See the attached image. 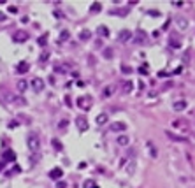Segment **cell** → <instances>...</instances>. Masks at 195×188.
Returning a JSON list of instances; mask_svg holds the SVG:
<instances>
[{"instance_id": "obj_9", "label": "cell", "mask_w": 195, "mask_h": 188, "mask_svg": "<svg viewBox=\"0 0 195 188\" xmlns=\"http://www.w3.org/2000/svg\"><path fill=\"white\" fill-rule=\"evenodd\" d=\"M28 69H30L28 62H20L18 65H16V72H18V74H25V72H27Z\"/></svg>"}, {"instance_id": "obj_10", "label": "cell", "mask_w": 195, "mask_h": 188, "mask_svg": "<svg viewBox=\"0 0 195 188\" xmlns=\"http://www.w3.org/2000/svg\"><path fill=\"white\" fill-rule=\"evenodd\" d=\"M172 107H174V111H185L186 109V100H176Z\"/></svg>"}, {"instance_id": "obj_11", "label": "cell", "mask_w": 195, "mask_h": 188, "mask_svg": "<svg viewBox=\"0 0 195 188\" xmlns=\"http://www.w3.org/2000/svg\"><path fill=\"white\" fill-rule=\"evenodd\" d=\"M63 176V171L62 169H53V171H51V172H49V178H51V179H60V178H62Z\"/></svg>"}, {"instance_id": "obj_17", "label": "cell", "mask_w": 195, "mask_h": 188, "mask_svg": "<svg viewBox=\"0 0 195 188\" xmlns=\"http://www.w3.org/2000/svg\"><path fill=\"white\" fill-rule=\"evenodd\" d=\"M134 167H135V160L130 158V162L125 165V171H127V172H134Z\"/></svg>"}, {"instance_id": "obj_12", "label": "cell", "mask_w": 195, "mask_h": 188, "mask_svg": "<svg viewBox=\"0 0 195 188\" xmlns=\"http://www.w3.org/2000/svg\"><path fill=\"white\" fill-rule=\"evenodd\" d=\"M165 134H167V137H169V139L176 141V142H185V141H186V139H185V137H181V135H176L174 132H169V130H167V132H165Z\"/></svg>"}, {"instance_id": "obj_15", "label": "cell", "mask_w": 195, "mask_h": 188, "mask_svg": "<svg viewBox=\"0 0 195 188\" xmlns=\"http://www.w3.org/2000/svg\"><path fill=\"white\" fill-rule=\"evenodd\" d=\"M4 160H7V162H13V160H16V153H14L13 149H7L6 153H4Z\"/></svg>"}, {"instance_id": "obj_7", "label": "cell", "mask_w": 195, "mask_h": 188, "mask_svg": "<svg viewBox=\"0 0 195 188\" xmlns=\"http://www.w3.org/2000/svg\"><path fill=\"white\" fill-rule=\"evenodd\" d=\"M111 130H112V132H125L127 125L123 123V121H114V123L111 125Z\"/></svg>"}, {"instance_id": "obj_22", "label": "cell", "mask_w": 195, "mask_h": 188, "mask_svg": "<svg viewBox=\"0 0 195 188\" xmlns=\"http://www.w3.org/2000/svg\"><path fill=\"white\" fill-rule=\"evenodd\" d=\"M69 37H70V34H69V32H67V30H63L62 34H60V41H67Z\"/></svg>"}, {"instance_id": "obj_32", "label": "cell", "mask_w": 195, "mask_h": 188, "mask_svg": "<svg viewBox=\"0 0 195 188\" xmlns=\"http://www.w3.org/2000/svg\"><path fill=\"white\" fill-rule=\"evenodd\" d=\"M4 20H6V14H4V13H0V21H4Z\"/></svg>"}, {"instance_id": "obj_24", "label": "cell", "mask_w": 195, "mask_h": 188, "mask_svg": "<svg viewBox=\"0 0 195 188\" xmlns=\"http://www.w3.org/2000/svg\"><path fill=\"white\" fill-rule=\"evenodd\" d=\"M123 91H128V93L132 91V83H130V81H128V83H123Z\"/></svg>"}, {"instance_id": "obj_29", "label": "cell", "mask_w": 195, "mask_h": 188, "mask_svg": "<svg viewBox=\"0 0 195 188\" xmlns=\"http://www.w3.org/2000/svg\"><path fill=\"white\" fill-rule=\"evenodd\" d=\"M56 185H58V188H65V186H67V185H65V183H63V181H58V183H56Z\"/></svg>"}, {"instance_id": "obj_3", "label": "cell", "mask_w": 195, "mask_h": 188, "mask_svg": "<svg viewBox=\"0 0 195 188\" xmlns=\"http://www.w3.org/2000/svg\"><path fill=\"white\" fill-rule=\"evenodd\" d=\"M27 41H28V34L25 30H18V32L14 34V42L21 44V42H27Z\"/></svg>"}, {"instance_id": "obj_6", "label": "cell", "mask_w": 195, "mask_h": 188, "mask_svg": "<svg viewBox=\"0 0 195 188\" xmlns=\"http://www.w3.org/2000/svg\"><path fill=\"white\" fill-rule=\"evenodd\" d=\"M118 39H120V42H128L132 39V32L130 30H121L118 34Z\"/></svg>"}, {"instance_id": "obj_19", "label": "cell", "mask_w": 195, "mask_h": 188, "mask_svg": "<svg viewBox=\"0 0 195 188\" xmlns=\"http://www.w3.org/2000/svg\"><path fill=\"white\" fill-rule=\"evenodd\" d=\"M98 35H102V37H107L109 35V30H107V27H98Z\"/></svg>"}, {"instance_id": "obj_4", "label": "cell", "mask_w": 195, "mask_h": 188, "mask_svg": "<svg viewBox=\"0 0 195 188\" xmlns=\"http://www.w3.org/2000/svg\"><path fill=\"white\" fill-rule=\"evenodd\" d=\"M77 104H79L81 109H90V107H91V98L90 97H79Z\"/></svg>"}, {"instance_id": "obj_20", "label": "cell", "mask_w": 195, "mask_h": 188, "mask_svg": "<svg viewBox=\"0 0 195 188\" xmlns=\"http://www.w3.org/2000/svg\"><path fill=\"white\" fill-rule=\"evenodd\" d=\"M27 88H28L27 81H20V83H18V90H20L21 93H23V91H27Z\"/></svg>"}, {"instance_id": "obj_8", "label": "cell", "mask_w": 195, "mask_h": 188, "mask_svg": "<svg viewBox=\"0 0 195 188\" xmlns=\"http://www.w3.org/2000/svg\"><path fill=\"white\" fill-rule=\"evenodd\" d=\"M176 25H178L179 30H186V28H188V20L183 18V16H178V18H176Z\"/></svg>"}, {"instance_id": "obj_25", "label": "cell", "mask_w": 195, "mask_h": 188, "mask_svg": "<svg viewBox=\"0 0 195 188\" xmlns=\"http://www.w3.org/2000/svg\"><path fill=\"white\" fill-rule=\"evenodd\" d=\"M53 146H55L56 149H62V142H58V139H53Z\"/></svg>"}, {"instance_id": "obj_5", "label": "cell", "mask_w": 195, "mask_h": 188, "mask_svg": "<svg viewBox=\"0 0 195 188\" xmlns=\"http://www.w3.org/2000/svg\"><path fill=\"white\" fill-rule=\"evenodd\" d=\"M76 125H77V128H79L81 132H84V130L88 128V121H86L84 116H77L76 118Z\"/></svg>"}, {"instance_id": "obj_21", "label": "cell", "mask_w": 195, "mask_h": 188, "mask_svg": "<svg viewBox=\"0 0 195 188\" xmlns=\"http://www.w3.org/2000/svg\"><path fill=\"white\" fill-rule=\"evenodd\" d=\"M90 11H91V13H98V11H102V6H100L98 2H95V4H91Z\"/></svg>"}, {"instance_id": "obj_30", "label": "cell", "mask_w": 195, "mask_h": 188, "mask_svg": "<svg viewBox=\"0 0 195 188\" xmlns=\"http://www.w3.org/2000/svg\"><path fill=\"white\" fill-rule=\"evenodd\" d=\"M9 13H18V9H16L14 6H11V7H9Z\"/></svg>"}, {"instance_id": "obj_14", "label": "cell", "mask_w": 195, "mask_h": 188, "mask_svg": "<svg viewBox=\"0 0 195 188\" xmlns=\"http://www.w3.org/2000/svg\"><path fill=\"white\" fill-rule=\"evenodd\" d=\"M107 120H109V116H107L105 112H102V114H98V116H97L95 121H97V125H105V123H107Z\"/></svg>"}, {"instance_id": "obj_1", "label": "cell", "mask_w": 195, "mask_h": 188, "mask_svg": "<svg viewBox=\"0 0 195 188\" xmlns=\"http://www.w3.org/2000/svg\"><path fill=\"white\" fill-rule=\"evenodd\" d=\"M27 144H28V149L35 155V158L39 157L41 153V137H39V134L37 132H30L27 137Z\"/></svg>"}, {"instance_id": "obj_2", "label": "cell", "mask_w": 195, "mask_h": 188, "mask_svg": "<svg viewBox=\"0 0 195 188\" xmlns=\"http://www.w3.org/2000/svg\"><path fill=\"white\" fill-rule=\"evenodd\" d=\"M30 86H32V90L37 91V93H41L44 90V81H42L41 77H32V81H30Z\"/></svg>"}, {"instance_id": "obj_18", "label": "cell", "mask_w": 195, "mask_h": 188, "mask_svg": "<svg viewBox=\"0 0 195 188\" xmlns=\"http://www.w3.org/2000/svg\"><path fill=\"white\" fill-rule=\"evenodd\" d=\"M90 37H91L90 30H83V32H81V34H79V39H81V41H88V39H90Z\"/></svg>"}, {"instance_id": "obj_16", "label": "cell", "mask_w": 195, "mask_h": 188, "mask_svg": "<svg viewBox=\"0 0 195 188\" xmlns=\"http://www.w3.org/2000/svg\"><path fill=\"white\" fill-rule=\"evenodd\" d=\"M146 146H148V149H149V155H151V157H156V155H158V151H156V148L153 146V142H151V141H148L146 142Z\"/></svg>"}, {"instance_id": "obj_26", "label": "cell", "mask_w": 195, "mask_h": 188, "mask_svg": "<svg viewBox=\"0 0 195 188\" xmlns=\"http://www.w3.org/2000/svg\"><path fill=\"white\" fill-rule=\"evenodd\" d=\"M121 69H123L125 74H130V72H132V69H130V67H127V65H121Z\"/></svg>"}, {"instance_id": "obj_27", "label": "cell", "mask_w": 195, "mask_h": 188, "mask_svg": "<svg viewBox=\"0 0 195 188\" xmlns=\"http://www.w3.org/2000/svg\"><path fill=\"white\" fill-rule=\"evenodd\" d=\"M104 55H105V58H111L112 51H111V49H105V51H104Z\"/></svg>"}, {"instance_id": "obj_31", "label": "cell", "mask_w": 195, "mask_h": 188, "mask_svg": "<svg viewBox=\"0 0 195 188\" xmlns=\"http://www.w3.org/2000/svg\"><path fill=\"white\" fill-rule=\"evenodd\" d=\"M139 72H141V74H148V70H146V67H144V69H142V67H141V69H139Z\"/></svg>"}, {"instance_id": "obj_23", "label": "cell", "mask_w": 195, "mask_h": 188, "mask_svg": "<svg viewBox=\"0 0 195 188\" xmlns=\"http://www.w3.org/2000/svg\"><path fill=\"white\" fill-rule=\"evenodd\" d=\"M83 188H98V186L95 185V181H91V179H90V181L84 183V186H83Z\"/></svg>"}, {"instance_id": "obj_28", "label": "cell", "mask_w": 195, "mask_h": 188, "mask_svg": "<svg viewBox=\"0 0 195 188\" xmlns=\"http://www.w3.org/2000/svg\"><path fill=\"white\" fill-rule=\"evenodd\" d=\"M39 44H41V46H44V44H46V35H44V37H41V39H39Z\"/></svg>"}, {"instance_id": "obj_13", "label": "cell", "mask_w": 195, "mask_h": 188, "mask_svg": "<svg viewBox=\"0 0 195 188\" xmlns=\"http://www.w3.org/2000/svg\"><path fill=\"white\" fill-rule=\"evenodd\" d=\"M116 142H118L120 146H128V142H130V137H128V135H120L118 139H116Z\"/></svg>"}]
</instances>
